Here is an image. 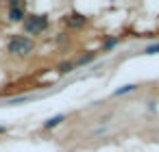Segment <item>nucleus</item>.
Wrapping results in <instances>:
<instances>
[{"mask_svg": "<svg viewBox=\"0 0 159 152\" xmlns=\"http://www.w3.org/2000/svg\"><path fill=\"white\" fill-rule=\"evenodd\" d=\"M33 50H35V41L29 35H11L9 41H7V52L11 57L26 59V57L33 54Z\"/></svg>", "mask_w": 159, "mask_h": 152, "instance_id": "nucleus-1", "label": "nucleus"}, {"mask_svg": "<svg viewBox=\"0 0 159 152\" xmlns=\"http://www.w3.org/2000/svg\"><path fill=\"white\" fill-rule=\"evenodd\" d=\"M24 33H29V35H39L42 31H46L48 28V15H37V13H33V15H26L24 18Z\"/></svg>", "mask_w": 159, "mask_h": 152, "instance_id": "nucleus-2", "label": "nucleus"}, {"mask_svg": "<svg viewBox=\"0 0 159 152\" xmlns=\"http://www.w3.org/2000/svg\"><path fill=\"white\" fill-rule=\"evenodd\" d=\"M26 18V7L22 2H18V0H11L9 2V20L11 22H24Z\"/></svg>", "mask_w": 159, "mask_h": 152, "instance_id": "nucleus-3", "label": "nucleus"}, {"mask_svg": "<svg viewBox=\"0 0 159 152\" xmlns=\"http://www.w3.org/2000/svg\"><path fill=\"white\" fill-rule=\"evenodd\" d=\"M66 22H68L72 28H81V26L87 24V18H85L83 13H70V15L66 18Z\"/></svg>", "mask_w": 159, "mask_h": 152, "instance_id": "nucleus-4", "label": "nucleus"}, {"mask_svg": "<svg viewBox=\"0 0 159 152\" xmlns=\"http://www.w3.org/2000/svg\"><path fill=\"white\" fill-rule=\"evenodd\" d=\"M63 119H66V115H63V113H61V115H55V117H50L48 122H44V128H46V130H52V128H57Z\"/></svg>", "mask_w": 159, "mask_h": 152, "instance_id": "nucleus-5", "label": "nucleus"}, {"mask_svg": "<svg viewBox=\"0 0 159 152\" xmlns=\"http://www.w3.org/2000/svg\"><path fill=\"white\" fill-rule=\"evenodd\" d=\"M74 67H76V65H74V61H63V63H59V65H57V72H59V74H70Z\"/></svg>", "mask_w": 159, "mask_h": 152, "instance_id": "nucleus-6", "label": "nucleus"}, {"mask_svg": "<svg viewBox=\"0 0 159 152\" xmlns=\"http://www.w3.org/2000/svg\"><path fill=\"white\" fill-rule=\"evenodd\" d=\"M137 89V85H122L120 89H116L113 91V96H122V93H131V91H135Z\"/></svg>", "mask_w": 159, "mask_h": 152, "instance_id": "nucleus-7", "label": "nucleus"}, {"mask_svg": "<svg viewBox=\"0 0 159 152\" xmlns=\"http://www.w3.org/2000/svg\"><path fill=\"white\" fill-rule=\"evenodd\" d=\"M94 57H96L94 52H89V54H83L81 59H76V63H74V65H85V63H89V61H92Z\"/></svg>", "mask_w": 159, "mask_h": 152, "instance_id": "nucleus-8", "label": "nucleus"}, {"mask_svg": "<svg viewBox=\"0 0 159 152\" xmlns=\"http://www.w3.org/2000/svg\"><path fill=\"white\" fill-rule=\"evenodd\" d=\"M144 52H146V54H159V44H150V46H146Z\"/></svg>", "mask_w": 159, "mask_h": 152, "instance_id": "nucleus-9", "label": "nucleus"}, {"mask_svg": "<svg viewBox=\"0 0 159 152\" xmlns=\"http://www.w3.org/2000/svg\"><path fill=\"white\" fill-rule=\"evenodd\" d=\"M116 46H118V37L107 39V41H105V46H102V50H111V48H116Z\"/></svg>", "mask_w": 159, "mask_h": 152, "instance_id": "nucleus-10", "label": "nucleus"}, {"mask_svg": "<svg viewBox=\"0 0 159 152\" xmlns=\"http://www.w3.org/2000/svg\"><path fill=\"white\" fill-rule=\"evenodd\" d=\"M7 130V126H0V132H5Z\"/></svg>", "mask_w": 159, "mask_h": 152, "instance_id": "nucleus-11", "label": "nucleus"}]
</instances>
